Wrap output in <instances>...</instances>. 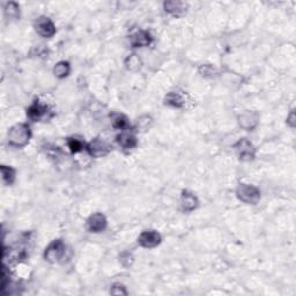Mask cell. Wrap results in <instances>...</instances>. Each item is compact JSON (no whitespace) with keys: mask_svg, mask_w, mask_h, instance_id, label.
Returning a JSON list of instances; mask_svg holds the SVG:
<instances>
[{"mask_svg":"<svg viewBox=\"0 0 296 296\" xmlns=\"http://www.w3.org/2000/svg\"><path fill=\"white\" fill-rule=\"evenodd\" d=\"M235 152L239 156L240 160L242 161H251L256 156V148L252 145L251 141H249L246 138L240 139L237 143L234 145Z\"/></svg>","mask_w":296,"mask_h":296,"instance_id":"cell-4","label":"cell"},{"mask_svg":"<svg viewBox=\"0 0 296 296\" xmlns=\"http://www.w3.org/2000/svg\"><path fill=\"white\" fill-rule=\"evenodd\" d=\"M236 196L240 202L249 205H256L260 200V191L254 185L239 184L236 189Z\"/></svg>","mask_w":296,"mask_h":296,"instance_id":"cell-2","label":"cell"},{"mask_svg":"<svg viewBox=\"0 0 296 296\" xmlns=\"http://www.w3.org/2000/svg\"><path fill=\"white\" fill-rule=\"evenodd\" d=\"M67 145H69L70 150L73 154L81 152L83 147H85V144L82 143V140H80L78 138H70L69 140H67Z\"/></svg>","mask_w":296,"mask_h":296,"instance_id":"cell-20","label":"cell"},{"mask_svg":"<svg viewBox=\"0 0 296 296\" xmlns=\"http://www.w3.org/2000/svg\"><path fill=\"white\" fill-rule=\"evenodd\" d=\"M287 123H288V124L292 126V128H294V125H295V112H294V110H293L292 112L289 113L288 118H287Z\"/></svg>","mask_w":296,"mask_h":296,"instance_id":"cell-24","label":"cell"},{"mask_svg":"<svg viewBox=\"0 0 296 296\" xmlns=\"http://www.w3.org/2000/svg\"><path fill=\"white\" fill-rule=\"evenodd\" d=\"M117 141H118L119 146L123 149H133L138 144L135 135L132 132L128 131V130H125L122 133L117 135Z\"/></svg>","mask_w":296,"mask_h":296,"instance_id":"cell-13","label":"cell"},{"mask_svg":"<svg viewBox=\"0 0 296 296\" xmlns=\"http://www.w3.org/2000/svg\"><path fill=\"white\" fill-rule=\"evenodd\" d=\"M46 113H48V107L42 104L38 100L34 101V103L27 110L28 118L34 120V122L43 119L46 116Z\"/></svg>","mask_w":296,"mask_h":296,"instance_id":"cell-9","label":"cell"},{"mask_svg":"<svg viewBox=\"0 0 296 296\" xmlns=\"http://www.w3.org/2000/svg\"><path fill=\"white\" fill-rule=\"evenodd\" d=\"M110 293L113 295H126L128 294V292L125 291V287L123 285H120V283H115V285L111 287Z\"/></svg>","mask_w":296,"mask_h":296,"instance_id":"cell-22","label":"cell"},{"mask_svg":"<svg viewBox=\"0 0 296 296\" xmlns=\"http://www.w3.org/2000/svg\"><path fill=\"white\" fill-rule=\"evenodd\" d=\"M125 65H126V69L131 71H137L141 67V60L140 58H139V56L131 55L126 58Z\"/></svg>","mask_w":296,"mask_h":296,"instance_id":"cell-19","label":"cell"},{"mask_svg":"<svg viewBox=\"0 0 296 296\" xmlns=\"http://www.w3.org/2000/svg\"><path fill=\"white\" fill-rule=\"evenodd\" d=\"M120 261H122L123 265L125 264V261H128L126 266H130V265H132V263H133V256L129 254V252H124V254L120 256Z\"/></svg>","mask_w":296,"mask_h":296,"instance_id":"cell-23","label":"cell"},{"mask_svg":"<svg viewBox=\"0 0 296 296\" xmlns=\"http://www.w3.org/2000/svg\"><path fill=\"white\" fill-rule=\"evenodd\" d=\"M65 255H66V245L61 240H52L48 248L45 249L44 258L49 263H59L61 259H64Z\"/></svg>","mask_w":296,"mask_h":296,"instance_id":"cell-3","label":"cell"},{"mask_svg":"<svg viewBox=\"0 0 296 296\" xmlns=\"http://www.w3.org/2000/svg\"><path fill=\"white\" fill-rule=\"evenodd\" d=\"M258 120L259 116L257 113L246 111V112L239 117V124L240 128L246 130V131H251V130H254L257 126Z\"/></svg>","mask_w":296,"mask_h":296,"instance_id":"cell-11","label":"cell"},{"mask_svg":"<svg viewBox=\"0 0 296 296\" xmlns=\"http://www.w3.org/2000/svg\"><path fill=\"white\" fill-rule=\"evenodd\" d=\"M5 13L6 15H8L9 18H17L18 14H20V8H18V6L15 4V2H9V4L6 5Z\"/></svg>","mask_w":296,"mask_h":296,"instance_id":"cell-21","label":"cell"},{"mask_svg":"<svg viewBox=\"0 0 296 296\" xmlns=\"http://www.w3.org/2000/svg\"><path fill=\"white\" fill-rule=\"evenodd\" d=\"M198 199L189 191H183L181 196V207L184 212H192L198 207Z\"/></svg>","mask_w":296,"mask_h":296,"instance_id":"cell-12","label":"cell"},{"mask_svg":"<svg viewBox=\"0 0 296 296\" xmlns=\"http://www.w3.org/2000/svg\"><path fill=\"white\" fill-rule=\"evenodd\" d=\"M86 149H87L89 155L92 157H102L110 153L111 146L102 139L95 138L86 146Z\"/></svg>","mask_w":296,"mask_h":296,"instance_id":"cell-5","label":"cell"},{"mask_svg":"<svg viewBox=\"0 0 296 296\" xmlns=\"http://www.w3.org/2000/svg\"><path fill=\"white\" fill-rule=\"evenodd\" d=\"M107 219L102 213L92 214L87 220V228L91 233H101L107 228Z\"/></svg>","mask_w":296,"mask_h":296,"instance_id":"cell-8","label":"cell"},{"mask_svg":"<svg viewBox=\"0 0 296 296\" xmlns=\"http://www.w3.org/2000/svg\"><path fill=\"white\" fill-rule=\"evenodd\" d=\"M70 71H71V66L67 61H59V63L54 67V74L59 79L66 78V76L70 74Z\"/></svg>","mask_w":296,"mask_h":296,"instance_id":"cell-16","label":"cell"},{"mask_svg":"<svg viewBox=\"0 0 296 296\" xmlns=\"http://www.w3.org/2000/svg\"><path fill=\"white\" fill-rule=\"evenodd\" d=\"M165 103L166 106L172 108H184L186 106V97L178 92H171L166 95L165 98Z\"/></svg>","mask_w":296,"mask_h":296,"instance_id":"cell-15","label":"cell"},{"mask_svg":"<svg viewBox=\"0 0 296 296\" xmlns=\"http://www.w3.org/2000/svg\"><path fill=\"white\" fill-rule=\"evenodd\" d=\"M165 11L174 17H182L186 13L187 4L183 1H166L163 4Z\"/></svg>","mask_w":296,"mask_h":296,"instance_id":"cell-14","label":"cell"},{"mask_svg":"<svg viewBox=\"0 0 296 296\" xmlns=\"http://www.w3.org/2000/svg\"><path fill=\"white\" fill-rule=\"evenodd\" d=\"M161 235L155 230H145L138 237V243L143 248L153 249L161 243Z\"/></svg>","mask_w":296,"mask_h":296,"instance_id":"cell-6","label":"cell"},{"mask_svg":"<svg viewBox=\"0 0 296 296\" xmlns=\"http://www.w3.org/2000/svg\"><path fill=\"white\" fill-rule=\"evenodd\" d=\"M30 137H32V132L29 126L23 123L15 124L8 131V144L17 148L24 147L29 143Z\"/></svg>","mask_w":296,"mask_h":296,"instance_id":"cell-1","label":"cell"},{"mask_svg":"<svg viewBox=\"0 0 296 296\" xmlns=\"http://www.w3.org/2000/svg\"><path fill=\"white\" fill-rule=\"evenodd\" d=\"M152 35L146 30H139L130 37V43L133 48H145L152 43Z\"/></svg>","mask_w":296,"mask_h":296,"instance_id":"cell-10","label":"cell"},{"mask_svg":"<svg viewBox=\"0 0 296 296\" xmlns=\"http://www.w3.org/2000/svg\"><path fill=\"white\" fill-rule=\"evenodd\" d=\"M35 29L38 35L44 38H51L56 34V26L54 22L46 17H41L36 20Z\"/></svg>","mask_w":296,"mask_h":296,"instance_id":"cell-7","label":"cell"},{"mask_svg":"<svg viewBox=\"0 0 296 296\" xmlns=\"http://www.w3.org/2000/svg\"><path fill=\"white\" fill-rule=\"evenodd\" d=\"M1 175L2 181L7 185H11L15 180V170L13 168H11V166H1Z\"/></svg>","mask_w":296,"mask_h":296,"instance_id":"cell-18","label":"cell"},{"mask_svg":"<svg viewBox=\"0 0 296 296\" xmlns=\"http://www.w3.org/2000/svg\"><path fill=\"white\" fill-rule=\"evenodd\" d=\"M111 123H112L113 128L122 130V131H125V130H128V128H129V122H128V119H126V117L123 115H119V113L112 116V118H111Z\"/></svg>","mask_w":296,"mask_h":296,"instance_id":"cell-17","label":"cell"}]
</instances>
